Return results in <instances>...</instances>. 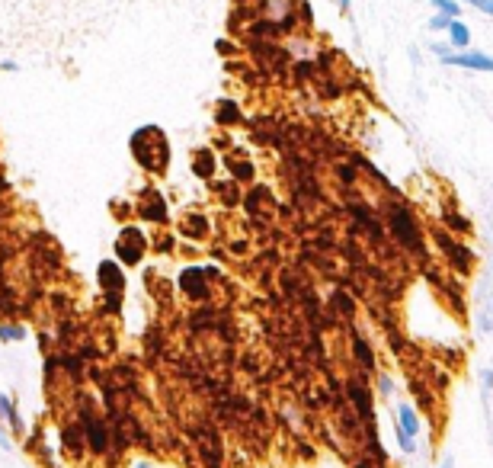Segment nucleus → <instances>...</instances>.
<instances>
[{"mask_svg":"<svg viewBox=\"0 0 493 468\" xmlns=\"http://www.w3.org/2000/svg\"><path fill=\"white\" fill-rule=\"evenodd\" d=\"M132 154L147 173H164L170 164V141H166L164 128L157 125H144L132 135Z\"/></svg>","mask_w":493,"mask_h":468,"instance_id":"nucleus-1","label":"nucleus"},{"mask_svg":"<svg viewBox=\"0 0 493 468\" xmlns=\"http://www.w3.org/2000/svg\"><path fill=\"white\" fill-rule=\"evenodd\" d=\"M208 269L205 266H183L179 269V292L186 295V298H192V301H205L211 295V288H208Z\"/></svg>","mask_w":493,"mask_h":468,"instance_id":"nucleus-2","label":"nucleus"},{"mask_svg":"<svg viewBox=\"0 0 493 468\" xmlns=\"http://www.w3.org/2000/svg\"><path fill=\"white\" fill-rule=\"evenodd\" d=\"M442 64H452V68H465V71H480V74H493V55L484 51H448L442 58Z\"/></svg>","mask_w":493,"mask_h":468,"instance_id":"nucleus-3","label":"nucleus"},{"mask_svg":"<svg viewBox=\"0 0 493 468\" xmlns=\"http://www.w3.org/2000/svg\"><path fill=\"white\" fill-rule=\"evenodd\" d=\"M122 263L115 260H102L100 266H96V286L102 288V295H122V288H125V273H122Z\"/></svg>","mask_w":493,"mask_h":468,"instance_id":"nucleus-4","label":"nucleus"},{"mask_svg":"<svg viewBox=\"0 0 493 468\" xmlns=\"http://www.w3.org/2000/svg\"><path fill=\"white\" fill-rule=\"evenodd\" d=\"M134 215L144 218V222L164 224V222H166V202H164V196H160V192H154V189H147L144 196H141V202H138V209H134Z\"/></svg>","mask_w":493,"mask_h":468,"instance_id":"nucleus-5","label":"nucleus"},{"mask_svg":"<svg viewBox=\"0 0 493 468\" xmlns=\"http://www.w3.org/2000/svg\"><path fill=\"white\" fill-rule=\"evenodd\" d=\"M61 442H64L61 449L70 455V459H80L83 452H90V449H87V436H83V427H80V423H70V427H64Z\"/></svg>","mask_w":493,"mask_h":468,"instance_id":"nucleus-6","label":"nucleus"},{"mask_svg":"<svg viewBox=\"0 0 493 468\" xmlns=\"http://www.w3.org/2000/svg\"><path fill=\"white\" fill-rule=\"evenodd\" d=\"M215 151L211 147H198V151H192V173L202 180H211L215 177Z\"/></svg>","mask_w":493,"mask_h":468,"instance_id":"nucleus-7","label":"nucleus"},{"mask_svg":"<svg viewBox=\"0 0 493 468\" xmlns=\"http://www.w3.org/2000/svg\"><path fill=\"white\" fill-rule=\"evenodd\" d=\"M445 36H448V45H452L455 51H465L467 45H471V29H467V23H461V16H455L452 23H448Z\"/></svg>","mask_w":493,"mask_h":468,"instance_id":"nucleus-8","label":"nucleus"},{"mask_svg":"<svg viewBox=\"0 0 493 468\" xmlns=\"http://www.w3.org/2000/svg\"><path fill=\"white\" fill-rule=\"evenodd\" d=\"M397 430H403L407 436L420 433V417H416V410L410 407V404H401V407H397Z\"/></svg>","mask_w":493,"mask_h":468,"instance_id":"nucleus-9","label":"nucleus"},{"mask_svg":"<svg viewBox=\"0 0 493 468\" xmlns=\"http://www.w3.org/2000/svg\"><path fill=\"white\" fill-rule=\"evenodd\" d=\"M391 222H394V231L401 237H407V244L410 247H416V241H420V234H416V228H413V222H410V215L407 212H394L391 215Z\"/></svg>","mask_w":493,"mask_h":468,"instance_id":"nucleus-10","label":"nucleus"},{"mask_svg":"<svg viewBox=\"0 0 493 468\" xmlns=\"http://www.w3.org/2000/svg\"><path fill=\"white\" fill-rule=\"evenodd\" d=\"M115 256H119L122 266H138L141 256H144V247H134V244L115 241Z\"/></svg>","mask_w":493,"mask_h":468,"instance_id":"nucleus-11","label":"nucleus"},{"mask_svg":"<svg viewBox=\"0 0 493 468\" xmlns=\"http://www.w3.org/2000/svg\"><path fill=\"white\" fill-rule=\"evenodd\" d=\"M218 122L221 125H234V122H240V109H237V103L234 100H221L218 103Z\"/></svg>","mask_w":493,"mask_h":468,"instance_id":"nucleus-12","label":"nucleus"},{"mask_svg":"<svg viewBox=\"0 0 493 468\" xmlns=\"http://www.w3.org/2000/svg\"><path fill=\"white\" fill-rule=\"evenodd\" d=\"M26 337V327L16 324V321H0V340L4 343H16V340Z\"/></svg>","mask_w":493,"mask_h":468,"instance_id":"nucleus-13","label":"nucleus"},{"mask_svg":"<svg viewBox=\"0 0 493 468\" xmlns=\"http://www.w3.org/2000/svg\"><path fill=\"white\" fill-rule=\"evenodd\" d=\"M119 241L134 244V247H144L147 250V237H144V231H141L138 224H125V228L119 231Z\"/></svg>","mask_w":493,"mask_h":468,"instance_id":"nucleus-14","label":"nucleus"},{"mask_svg":"<svg viewBox=\"0 0 493 468\" xmlns=\"http://www.w3.org/2000/svg\"><path fill=\"white\" fill-rule=\"evenodd\" d=\"M228 170L234 173L240 183H247V180H253V164L250 160H228Z\"/></svg>","mask_w":493,"mask_h":468,"instance_id":"nucleus-15","label":"nucleus"},{"mask_svg":"<svg viewBox=\"0 0 493 468\" xmlns=\"http://www.w3.org/2000/svg\"><path fill=\"white\" fill-rule=\"evenodd\" d=\"M435 6V13H448V16H461V4L458 0H429Z\"/></svg>","mask_w":493,"mask_h":468,"instance_id":"nucleus-16","label":"nucleus"},{"mask_svg":"<svg viewBox=\"0 0 493 468\" xmlns=\"http://www.w3.org/2000/svg\"><path fill=\"white\" fill-rule=\"evenodd\" d=\"M452 19L455 16H448V13H435V16H429V29H433V32H445Z\"/></svg>","mask_w":493,"mask_h":468,"instance_id":"nucleus-17","label":"nucleus"},{"mask_svg":"<svg viewBox=\"0 0 493 468\" xmlns=\"http://www.w3.org/2000/svg\"><path fill=\"white\" fill-rule=\"evenodd\" d=\"M356 356L362 359V365H365V369H371V365H375V359H371L369 343H362V340H356Z\"/></svg>","mask_w":493,"mask_h":468,"instance_id":"nucleus-18","label":"nucleus"},{"mask_svg":"<svg viewBox=\"0 0 493 468\" xmlns=\"http://www.w3.org/2000/svg\"><path fill=\"white\" fill-rule=\"evenodd\" d=\"M458 4H467V6H474V10H480V13H487V16H493V0H458Z\"/></svg>","mask_w":493,"mask_h":468,"instance_id":"nucleus-19","label":"nucleus"},{"mask_svg":"<svg viewBox=\"0 0 493 468\" xmlns=\"http://www.w3.org/2000/svg\"><path fill=\"white\" fill-rule=\"evenodd\" d=\"M397 442H401V449H403V452H413V436H407V433H403V430H397Z\"/></svg>","mask_w":493,"mask_h":468,"instance_id":"nucleus-20","label":"nucleus"},{"mask_svg":"<svg viewBox=\"0 0 493 468\" xmlns=\"http://www.w3.org/2000/svg\"><path fill=\"white\" fill-rule=\"evenodd\" d=\"M429 51H433V55H439V58H445L448 51H455V48L448 42H433V45H429Z\"/></svg>","mask_w":493,"mask_h":468,"instance_id":"nucleus-21","label":"nucleus"},{"mask_svg":"<svg viewBox=\"0 0 493 468\" xmlns=\"http://www.w3.org/2000/svg\"><path fill=\"white\" fill-rule=\"evenodd\" d=\"M215 48H218V55H234V45H230L228 38H224V42H221V38H218V45H215Z\"/></svg>","mask_w":493,"mask_h":468,"instance_id":"nucleus-22","label":"nucleus"},{"mask_svg":"<svg viewBox=\"0 0 493 468\" xmlns=\"http://www.w3.org/2000/svg\"><path fill=\"white\" fill-rule=\"evenodd\" d=\"M0 71H16V61H0Z\"/></svg>","mask_w":493,"mask_h":468,"instance_id":"nucleus-23","label":"nucleus"},{"mask_svg":"<svg viewBox=\"0 0 493 468\" xmlns=\"http://www.w3.org/2000/svg\"><path fill=\"white\" fill-rule=\"evenodd\" d=\"M439 468H455V459H452V455H448V459L445 462H442V465Z\"/></svg>","mask_w":493,"mask_h":468,"instance_id":"nucleus-24","label":"nucleus"},{"mask_svg":"<svg viewBox=\"0 0 493 468\" xmlns=\"http://www.w3.org/2000/svg\"><path fill=\"white\" fill-rule=\"evenodd\" d=\"M0 446H4V449H10V440H6L4 433H0Z\"/></svg>","mask_w":493,"mask_h":468,"instance_id":"nucleus-25","label":"nucleus"}]
</instances>
